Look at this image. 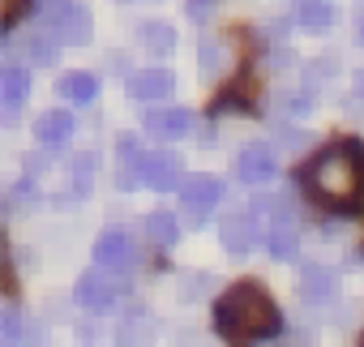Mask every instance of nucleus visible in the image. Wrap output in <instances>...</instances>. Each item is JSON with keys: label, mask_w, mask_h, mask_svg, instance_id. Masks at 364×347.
I'll use <instances>...</instances> for the list:
<instances>
[{"label": "nucleus", "mask_w": 364, "mask_h": 347, "mask_svg": "<svg viewBox=\"0 0 364 347\" xmlns=\"http://www.w3.org/2000/svg\"><path fill=\"white\" fill-rule=\"evenodd\" d=\"M215 326L223 338L232 343H257V338H270L279 334V309L270 300V292L253 279L245 283H232L219 304H215Z\"/></svg>", "instance_id": "obj_1"}, {"label": "nucleus", "mask_w": 364, "mask_h": 347, "mask_svg": "<svg viewBox=\"0 0 364 347\" xmlns=\"http://www.w3.org/2000/svg\"><path fill=\"white\" fill-rule=\"evenodd\" d=\"M309 189L317 193V202L326 206H351L364 189V154L355 142H338L330 150H321L309 167Z\"/></svg>", "instance_id": "obj_2"}, {"label": "nucleus", "mask_w": 364, "mask_h": 347, "mask_svg": "<svg viewBox=\"0 0 364 347\" xmlns=\"http://www.w3.org/2000/svg\"><path fill=\"white\" fill-rule=\"evenodd\" d=\"M180 198H185V219L189 223H206L223 198V181L219 176H185V185H180Z\"/></svg>", "instance_id": "obj_3"}, {"label": "nucleus", "mask_w": 364, "mask_h": 347, "mask_svg": "<svg viewBox=\"0 0 364 347\" xmlns=\"http://www.w3.org/2000/svg\"><path fill=\"white\" fill-rule=\"evenodd\" d=\"M73 300H77L86 313H107V309L120 300V283H116V279H107V270H90V274H82V279H77Z\"/></svg>", "instance_id": "obj_4"}, {"label": "nucleus", "mask_w": 364, "mask_h": 347, "mask_svg": "<svg viewBox=\"0 0 364 347\" xmlns=\"http://www.w3.org/2000/svg\"><path fill=\"white\" fill-rule=\"evenodd\" d=\"M141 181H146L150 189H159V193L185 185V176H180V159H176L171 150H150L146 163H141Z\"/></svg>", "instance_id": "obj_5"}, {"label": "nucleus", "mask_w": 364, "mask_h": 347, "mask_svg": "<svg viewBox=\"0 0 364 347\" xmlns=\"http://www.w3.org/2000/svg\"><path fill=\"white\" fill-rule=\"evenodd\" d=\"M274 154L266 150V146H245L240 154H236V181H245V185H266V181H274Z\"/></svg>", "instance_id": "obj_6"}, {"label": "nucleus", "mask_w": 364, "mask_h": 347, "mask_svg": "<svg viewBox=\"0 0 364 347\" xmlns=\"http://www.w3.org/2000/svg\"><path fill=\"white\" fill-rule=\"evenodd\" d=\"M95 262H99V270H107V274L129 270V262H133L129 236H124V232H103V236L95 240Z\"/></svg>", "instance_id": "obj_7"}, {"label": "nucleus", "mask_w": 364, "mask_h": 347, "mask_svg": "<svg viewBox=\"0 0 364 347\" xmlns=\"http://www.w3.org/2000/svg\"><path fill=\"white\" fill-rule=\"evenodd\" d=\"M270 210H274V223H270V253H274V257H291L296 245H300V232H296V223H291V202L279 198Z\"/></svg>", "instance_id": "obj_8"}, {"label": "nucleus", "mask_w": 364, "mask_h": 347, "mask_svg": "<svg viewBox=\"0 0 364 347\" xmlns=\"http://www.w3.org/2000/svg\"><path fill=\"white\" fill-rule=\"evenodd\" d=\"M253 245H257V223H253V215H249V210L228 215V219H223V249L245 257V253H253Z\"/></svg>", "instance_id": "obj_9"}, {"label": "nucleus", "mask_w": 364, "mask_h": 347, "mask_svg": "<svg viewBox=\"0 0 364 347\" xmlns=\"http://www.w3.org/2000/svg\"><path fill=\"white\" fill-rule=\"evenodd\" d=\"M69 133H73V116L69 112H43L39 120H35V137L48 146V150H60L65 142H69Z\"/></svg>", "instance_id": "obj_10"}, {"label": "nucleus", "mask_w": 364, "mask_h": 347, "mask_svg": "<svg viewBox=\"0 0 364 347\" xmlns=\"http://www.w3.org/2000/svg\"><path fill=\"white\" fill-rule=\"evenodd\" d=\"M189 124H193V112H185V107H167V112H150L146 116V129L154 133V137H185L189 133Z\"/></svg>", "instance_id": "obj_11"}, {"label": "nucleus", "mask_w": 364, "mask_h": 347, "mask_svg": "<svg viewBox=\"0 0 364 347\" xmlns=\"http://www.w3.org/2000/svg\"><path fill=\"white\" fill-rule=\"evenodd\" d=\"M129 95L141 99V103L163 99V95H171V73L167 69H141V73L129 78Z\"/></svg>", "instance_id": "obj_12"}, {"label": "nucleus", "mask_w": 364, "mask_h": 347, "mask_svg": "<svg viewBox=\"0 0 364 347\" xmlns=\"http://www.w3.org/2000/svg\"><path fill=\"white\" fill-rule=\"evenodd\" d=\"M26 95H31V78H26L18 65H5V69H0V99H5V112H9V116L22 107Z\"/></svg>", "instance_id": "obj_13"}, {"label": "nucleus", "mask_w": 364, "mask_h": 347, "mask_svg": "<svg viewBox=\"0 0 364 347\" xmlns=\"http://www.w3.org/2000/svg\"><path fill=\"white\" fill-rule=\"evenodd\" d=\"M60 43H65V39H60V31H56V26H39V31L26 39V52L35 56V65H52Z\"/></svg>", "instance_id": "obj_14"}, {"label": "nucleus", "mask_w": 364, "mask_h": 347, "mask_svg": "<svg viewBox=\"0 0 364 347\" xmlns=\"http://www.w3.org/2000/svg\"><path fill=\"white\" fill-rule=\"evenodd\" d=\"M60 95L69 99V103H77V107H86L95 95H99V82L90 78V73H65L60 78Z\"/></svg>", "instance_id": "obj_15"}, {"label": "nucleus", "mask_w": 364, "mask_h": 347, "mask_svg": "<svg viewBox=\"0 0 364 347\" xmlns=\"http://www.w3.org/2000/svg\"><path fill=\"white\" fill-rule=\"evenodd\" d=\"M60 39L73 43V48H82V43L90 39V14H86L82 5H73V9L65 14V22H60Z\"/></svg>", "instance_id": "obj_16"}, {"label": "nucleus", "mask_w": 364, "mask_h": 347, "mask_svg": "<svg viewBox=\"0 0 364 347\" xmlns=\"http://www.w3.org/2000/svg\"><path fill=\"white\" fill-rule=\"evenodd\" d=\"M141 43H146L154 56H167V52L176 48V31H171V22H146V26H141Z\"/></svg>", "instance_id": "obj_17"}, {"label": "nucleus", "mask_w": 364, "mask_h": 347, "mask_svg": "<svg viewBox=\"0 0 364 347\" xmlns=\"http://www.w3.org/2000/svg\"><path fill=\"white\" fill-rule=\"evenodd\" d=\"M146 232H150L154 245H176V240H180V223H176V215H167V210L146 215Z\"/></svg>", "instance_id": "obj_18"}, {"label": "nucleus", "mask_w": 364, "mask_h": 347, "mask_svg": "<svg viewBox=\"0 0 364 347\" xmlns=\"http://www.w3.org/2000/svg\"><path fill=\"white\" fill-rule=\"evenodd\" d=\"M330 22H334V14H330L326 0H304V9H300V26H304L309 35H326V31H330Z\"/></svg>", "instance_id": "obj_19"}, {"label": "nucleus", "mask_w": 364, "mask_h": 347, "mask_svg": "<svg viewBox=\"0 0 364 347\" xmlns=\"http://www.w3.org/2000/svg\"><path fill=\"white\" fill-rule=\"evenodd\" d=\"M120 347H133V343H146V338H154V321L150 317H129L124 326H120Z\"/></svg>", "instance_id": "obj_20"}, {"label": "nucleus", "mask_w": 364, "mask_h": 347, "mask_svg": "<svg viewBox=\"0 0 364 347\" xmlns=\"http://www.w3.org/2000/svg\"><path fill=\"white\" fill-rule=\"evenodd\" d=\"M31 9H35V0H0V31H14Z\"/></svg>", "instance_id": "obj_21"}, {"label": "nucleus", "mask_w": 364, "mask_h": 347, "mask_svg": "<svg viewBox=\"0 0 364 347\" xmlns=\"http://www.w3.org/2000/svg\"><path fill=\"white\" fill-rule=\"evenodd\" d=\"M90 176H95V154H82L73 163V193H86L90 189Z\"/></svg>", "instance_id": "obj_22"}, {"label": "nucleus", "mask_w": 364, "mask_h": 347, "mask_svg": "<svg viewBox=\"0 0 364 347\" xmlns=\"http://www.w3.org/2000/svg\"><path fill=\"white\" fill-rule=\"evenodd\" d=\"M0 334H5V347L22 343V317L14 309H5V317H0Z\"/></svg>", "instance_id": "obj_23"}, {"label": "nucleus", "mask_w": 364, "mask_h": 347, "mask_svg": "<svg viewBox=\"0 0 364 347\" xmlns=\"http://www.w3.org/2000/svg\"><path fill=\"white\" fill-rule=\"evenodd\" d=\"M300 283H304V287H313V292H326V287H330V274H326V270H317V266H304Z\"/></svg>", "instance_id": "obj_24"}, {"label": "nucleus", "mask_w": 364, "mask_h": 347, "mask_svg": "<svg viewBox=\"0 0 364 347\" xmlns=\"http://www.w3.org/2000/svg\"><path fill=\"white\" fill-rule=\"evenodd\" d=\"M210 5H215V0H189V14H193V18H202Z\"/></svg>", "instance_id": "obj_25"}, {"label": "nucleus", "mask_w": 364, "mask_h": 347, "mask_svg": "<svg viewBox=\"0 0 364 347\" xmlns=\"http://www.w3.org/2000/svg\"><path fill=\"white\" fill-rule=\"evenodd\" d=\"M355 95H360V99H364V73H360V78H355Z\"/></svg>", "instance_id": "obj_26"}, {"label": "nucleus", "mask_w": 364, "mask_h": 347, "mask_svg": "<svg viewBox=\"0 0 364 347\" xmlns=\"http://www.w3.org/2000/svg\"><path fill=\"white\" fill-rule=\"evenodd\" d=\"M360 43H364V18H360Z\"/></svg>", "instance_id": "obj_27"}]
</instances>
